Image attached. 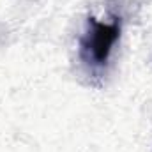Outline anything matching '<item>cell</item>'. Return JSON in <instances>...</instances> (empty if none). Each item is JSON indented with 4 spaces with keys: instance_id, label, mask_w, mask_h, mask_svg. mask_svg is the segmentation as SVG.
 <instances>
[{
    "instance_id": "cell-1",
    "label": "cell",
    "mask_w": 152,
    "mask_h": 152,
    "mask_svg": "<svg viewBox=\"0 0 152 152\" xmlns=\"http://www.w3.org/2000/svg\"><path fill=\"white\" fill-rule=\"evenodd\" d=\"M92 28L87 32V36L81 39V55L92 64L103 66L106 64L110 51L113 48L115 41L118 39L120 27L118 23H97V21H90Z\"/></svg>"
}]
</instances>
